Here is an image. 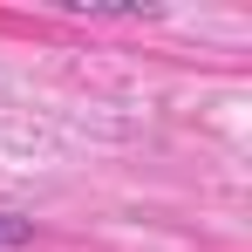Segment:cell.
<instances>
[{
    "label": "cell",
    "instance_id": "6da1fadb",
    "mask_svg": "<svg viewBox=\"0 0 252 252\" xmlns=\"http://www.w3.org/2000/svg\"><path fill=\"white\" fill-rule=\"evenodd\" d=\"M68 14H89V21H150L157 7H136V0H62Z\"/></svg>",
    "mask_w": 252,
    "mask_h": 252
},
{
    "label": "cell",
    "instance_id": "7a4b0ae2",
    "mask_svg": "<svg viewBox=\"0 0 252 252\" xmlns=\"http://www.w3.org/2000/svg\"><path fill=\"white\" fill-rule=\"evenodd\" d=\"M28 246H34V218L0 211V252H28Z\"/></svg>",
    "mask_w": 252,
    "mask_h": 252
}]
</instances>
